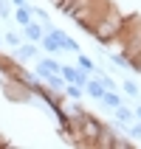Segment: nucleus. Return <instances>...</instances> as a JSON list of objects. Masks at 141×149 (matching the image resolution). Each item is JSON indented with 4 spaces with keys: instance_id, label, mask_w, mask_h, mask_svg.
<instances>
[{
    "instance_id": "6e6552de",
    "label": "nucleus",
    "mask_w": 141,
    "mask_h": 149,
    "mask_svg": "<svg viewBox=\"0 0 141 149\" xmlns=\"http://www.w3.org/2000/svg\"><path fill=\"white\" fill-rule=\"evenodd\" d=\"M110 116H113V121H119L121 127H127V124H133V121H135V113L127 107V104H119V107L113 110Z\"/></svg>"
},
{
    "instance_id": "412c9836",
    "label": "nucleus",
    "mask_w": 141,
    "mask_h": 149,
    "mask_svg": "<svg viewBox=\"0 0 141 149\" xmlns=\"http://www.w3.org/2000/svg\"><path fill=\"white\" fill-rule=\"evenodd\" d=\"M11 11H14L11 0H0V17H3V20H8V17H11Z\"/></svg>"
},
{
    "instance_id": "f3484780",
    "label": "nucleus",
    "mask_w": 141,
    "mask_h": 149,
    "mask_svg": "<svg viewBox=\"0 0 141 149\" xmlns=\"http://www.w3.org/2000/svg\"><path fill=\"white\" fill-rule=\"evenodd\" d=\"M121 93H124V96H130V99H135V96H138V84L133 82V79H124V82H121Z\"/></svg>"
},
{
    "instance_id": "39448f33",
    "label": "nucleus",
    "mask_w": 141,
    "mask_h": 149,
    "mask_svg": "<svg viewBox=\"0 0 141 149\" xmlns=\"http://www.w3.org/2000/svg\"><path fill=\"white\" fill-rule=\"evenodd\" d=\"M59 73H62V79L71 84H79V87H85V82L90 79V73H85L79 65H62L59 68Z\"/></svg>"
},
{
    "instance_id": "ddd939ff",
    "label": "nucleus",
    "mask_w": 141,
    "mask_h": 149,
    "mask_svg": "<svg viewBox=\"0 0 141 149\" xmlns=\"http://www.w3.org/2000/svg\"><path fill=\"white\" fill-rule=\"evenodd\" d=\"M11 17H14V23L23 28V25H28L34 20V14H31V6H14V11H11Z\"/></svg>"
},
{
    "instance_id": "a878e982",
    "label": "nucleus",
    "mask_w": 141,
    "mask_h": 149,
    "mask_svg": "<svg viewBox=\"0 0 141 149\" xmlns=\"http://www.w3.org/2000/svg\"><path fill=\"white\" fill-rule=\"evenodd\" d=\"M51 3H54V6H57V3H59V0H51Z\"/></svg>"
},
{
    "instance_id": "a211bd4d",
    "label": "nucleus",
    "mask_w": 141,
    "mask_h": 149,
    "mask_svg": "<svg viewBox=\"0 0 141 149\" xmlns=\"http://www.w3.org/2000/svg\"><path fill=\"white\" fill-rule=\"evenodd\" d=\"M31 14H34V20H37V23H42V25H51V17H48V11H45V8H40V6H31Z\"/></svg>"
},
{
    "instance_id": "423d86ee",
    "label": "nucleus",
    "mask_w": 141,
    "mask_h": 149,
    "mask_svg": "<svg viewBox=\"0 0 141 149\" xmlns=\"http://www.w3.org/2000/svg\"><path fill=\"white\" fill-rule=\"evenodd\" d=\"M40 56V45H37V42H20V45H17L14 48V59L17 62H34V59Z\"/></svg>"
},
{
    "instance_id": "393cba45",
    "label": "nucleus",
    "mask_w": 141,
    "mask_h": 149,
    "mask_svg": "<svg viewBox=\"0 0 141 149\" xmlns=\"http://www.w3.org/2000/svg\"><path fill=\"white\" fill-rule=\"evenodd\" d=\"M0 45H3V34H0Z\"/></svg>"
},
{
    "instance_id": "4468645a",
    "label": "nucleus",
    "mask_w": 141,
    "mask_h": 149,
    "mask_svg": "<svg viewBox=\"0 0 141 149\" xmlns=\"http://www.w3.org/2000/svg\"><path fill=\"white\" fill-rule=\"evenodd\" d=\"M42 84H45V87H51V90H57V93L65 90V79H62V73H48L45 79H42Z\"/></svg>"
},
{
    "instance_id": "0eeeda50",
    "label": "nucleus",
    "mask_w": 141,
    "mask_h": 149,
    "mask_svg": "<svg viewBox=\"0 0 141 149\" xmlns=\"http://www.w3.org/2000/svg\"><path fill=\"white\" fill-rule=\"evenodd\" d=\"M20 31H23V37H25L28 42H37V45H40V40H42V34H45V28H42V23L31 20V23H28V25H23Z\"/></svg>"
},
{
    "instance_id": "20e7f679",
    "label": "nucleus",
    "mask_w": 141,
    "mask_h": 149,
    "mask_svg": "<svg viewBox=\"0 0 141 149\" xmlns=\"http://www.w3.org/2000/svg\"><path fill=\"white\" fill-rule=\"evenodd\" d=\"M34 62H37V65H34V73L40 76V79H45L48 73H59V68H62V62H57V56H51V54L37 56Z\"/></svg>"
},
{
    "instance_id": "9d476101",
    "label": "nucleus",
    "mask_w": 141,
    "mask_h": 149,
    "mask_svg": "<svg viewBox=\"0 0 141 149\" xmlns=\"http://www.w3.org/2000/svg\"><path fill=\"white\" fill-rule=\"evenodd\" d=\"M105 56H110V62H113V65H119V68H124V70H133V59L127 56L124 51H105Z\"/></svg>"
},
{
    "instance_id": "7ed1b4c3",
    "label": "nucleus",
    "mask_w": 141,
    "mask_h": 149,
    "mask_svg": "<svg viewBox=\"0 0 141 149\" xmlns=\"http://www.w3.org/2000/svg\"><path fill=\"white\" fill-rule=\"evenodd\" d=\"M45 31H48L51 37L62 45V51H65V54H79V51H82V48H79V42H76L71 34H65L62 28H57V25H45Z\"/></svg>"
},
{
    "instance_id": "2eb2a0df",
    "label": "nucleus",
    "mask_w": 141,
    "mask_h": 149,
    "mask_svg": "<svg viewBox=\"0 0 141 149\" xmlns=\"http://www.w3.org/2000/svg\"><path fill=\"white\" fill-rule=\"evenodd\" d=\"M76 65L82 68L85 73H90V76L96 73V68H99V65H96V62H93L90 56H88V54H82V51H79V54H76Z\"/></svg>"
},
{
    "instance_id": "aec40b11",
    "label": "nucleus",
    "mask_w": 141,
    "mask_h": 149,
    "mask_svg": "<svg viewBox=\"0 0 141 149\" xmlns=\"http://www.w3.org/2000/svg\"><path fill=\"white\" fill-rule=\"evenodd\" d=\"M3 42H6L8 48H17V45H20V34L17 31H6L3 34Z\"/></svg>"
},
{
    "instance_id": "1a4fd4ad",
    "label": "nucleus",
    "mask_w": 141,
    "mask_h": 149,
    "mask_svg": "<svg viewBox=\"0 0 141 149\" xmlns=\"http://www.w3.org/2000/svg\"><path fill=\"white\" fill-rule=\"evenodd\" d=\"M99 104H102V107H107L110 113H113L119 104H124V96H121L119 90H105V96L99 99Z\"/></svg>"
},
{
    "instance_id": "4be33fe9",
    "label": "nucleus",
    "mask_w": 141,
    "mask_h": 149,
    "mask_svg": "<svg viewBox=\"0 0 141 149\" xmlns=\"http://www.w3.org/2000/svg\"><path fill=\"white\" fill-rule=\"evenodd\" d=\"M71 6H74V0H59V3H57V8L62 11V14H68V8H71Z\"/></svg>"
},
{
    "instance_id": "f03ea898",
    "label": "nucleus",
    "mask_w": 141,
    "mask_h": 149,
    "mask_svg": "<svg viewBox=\"0 0 141 149\" xmlns=\"http://www.w3.org/2000/svg\"><path fill=\"white\" fill-rule=\"evenodd\" d=\"M107 6H110L107 0H74V6L68 8V17H74L76 23L82 25V31H88L90 23H93V20H96V17H99Z\"/></svg>"
},
{
    "instance_id": "9b49d317",
    "label": "nucleus",
    "mask_w": 141,
    "mask_h": 149,
    "mask_svg": "<svg viewBox=\"0 0 141 149\" xmlns=\"http://www.w3.org/2000/svg\"><path fill=\"white\" fill-rule=\"evenodd\" d=\"M85 96H88V99H93V101H99L102 96H105V87H102V82L96 79V76H90V79L85 82Z\"/></svg>"
},
{
    "instance_id": "f257e3e1",
    "label": "nucleus",
    "mask_w": 141,
    "mask_h": 149,
    "mask_svg": "<svg viewBox=\"0 0 141 149\" xmlns=\"http://www.w3.org/2000/svg\"><path fill=\"white\" fill-rule=\"evenodd\" d=\"M121 28H124V17L119 14L116 8H113V3H110V6L90 23L88 34H93L96 42H102V45H113V42L121 37Z\"/></svg>"
},
{
    "instance_id": "b1692460",
    "label": "nucleus",
    "mask_w": 141,
    "mask_h": 149,
    "mask_svg": "<svg viewBox=\"0 0 141 149\" xmlns=\"http://www.w3.org/2000/svg\"><path fill=\"white\" fill-rule=\"evenodd\" d=\"M133 113H135V121H141V104H138V107L133 110Z\"/></svg>"
},
{
    "instance_id": "6ab92c4d",
    "label": "nucleus",
    "mask_w": 141,
    "mask_h": 149,
    "mask_svg": "<svg viewBox=\"0 0 141 149\" xmlns=\"http://www.w3.org/2000/svg\"><path fill=\"white\" fill-rule=\"evenodd\" d=\"M124 132H127V138H133V141H141V121H133V124H127V127H124Z\"/></svg>"
},
{
    "instance_id": "f8f14e48",
    "label": "nucleus",
    "mask_w": 141,
    "mask_h": 149,
    "mask_svg": "<svg viewBox=\"0 0 141 149\" xmlns=\"http://www.w3.org/2000/svg\"><path fill=\"white\" fill-rule=\"evenodd\" d=\"M40 48L45 51V54H51V56H59V54H62V45H59V42L54 40V37H51L48 31L42 34V40H40Z\"/></svg>"
},
{
    "instance_id": "5701e85b",
    "label": "nucleus",
    "mask_w": 141,
    "mask_h": 149,
    "mask_svg": "<svg viewBox=\"0 0 141 149\" xmlns=\"http://www.w3.org/2000/svg\"><path fill=\"white\" fill-rule=\"evenodd\" d=\"M11 6H31V0H11Z\"/></svg>"
},
{
    "instance_id": "dca6fc26",
    "label": "nucleus",
    "mask_w": 141,
    "mask_h": 149,
    "mask_svg": "<svg viewBox=\"0 0 141 149\" xmlns=\"http://www.w3.org/2000/svg\"><path fill=\"white\" fill-rule=\"evenodd\" d=\"M65 99H71V101H82L85 99V87H79V84H71V82H65Z\"/></svg>"
}]
</instances>
